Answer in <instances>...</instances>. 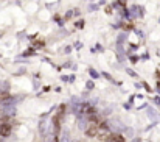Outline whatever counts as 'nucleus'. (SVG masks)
<instances>
[{
    "instance_id": "12",
    "label": "nucleus",
    "mask_w": 160,
    "mask_h": 142,
    "mask_svg": "<svg viewBox=\"0 0 160 142\" xmlns=\"http://www.w3.org/2000/svg\"><path fill=\"white\" fill-rule=\"evenodd\" d=\"M75 142H79V141H75Z\"/></svg>"
},
{
    "instance_id": "6",
    "label": "nucleus",
    "mask_w": 160,
    "mask_h": 142,
    "mask_svg": "<svg viewBox=\"0 0 160 142\" xmlns=\"http://www.w3.org/2000/svg\"><path fill=\"white\" fill-rule=\"evenodd\" d=\"M115 137H117V142H126L125 136H121L120 133H115Z\"/></svg>"
},
{
    "instance_id": "1",
    "label": "nucleus",
    "mask_w": 160,
    "mask_h": 142,
    "mask_svg": "<svg viewBox=\"0 0 160 142\" xmlns=\"http://www.w3.org/2000/svg\"><path fill=\"white\" fill-rule=\"evenodd\" d=\"M11 134V125L6 122H3L2 125H0V136L2 137H8Z\"/></svg>"
},
{
    "instance_id": "7",
    "label": "nucleus",
    "mask_w": 160,
    "mask_h": 142,
    "mask_svg": "<svg viewBox=\"0 0 160 142\" xmlns=\"http://www.w3.org/2000/svg\"><path fill=\"white\" fill-rule=\"evenodd\" d=\"M89 74H90V75H92V77H93V78H98V74H97V72H95V70H93V69H89Z\"/></svg>"
},
{
    "instance_id": "8",
    "label": "nucleus",
    "mask_w": 160,
    "mask_h": 142,
    "mask_svg": "<svg viewBox=\"0 0 160 142\" xmlns=\"http://www.w3.org/2000/svg\"><path fill=\"white\" fill-rule=\"evenodd\" d=\"M93 81H87V89H93Z\"/></svg>"
},
{
    "instance_id": "3",
    "label": "nucleus",
    "mask_w": 160,
    "mask_h": 142,
    "mask_svg": "<svg viewBox=\"0 0 160 142\" xmlns=\"http://www.w3.org/2000/svg\"><path fill=\"white\" fill-rule=\"evenodd\" d=\"M87 123H89V117L79 116V119H78V127H79L81 130H87Z\"/></svg>"
},
{
    "instance_id": "4",
    "label": "nucleus",
    "mask_w": 160,
    "mask_h": 142,
    "mask_svg": "<svg viewBox=\"0 0 160 142\" xmlns=\"http://www.w3.org/2000/svg\"><path fill=\"white\" fill-rule=\"evenodd\" d=\"M61 142H70V134H68V131H64V133H62Z\"/></svg>"
},
{
    "instance_id": "11",
    "label": "nucleus",
    "mask_w": 160,
    "mask_h": 142,
    "mask_svg": "<svg viewBox=\"0 0 160 142\" xmlns=\"http://www.w3.org/2000/svg\"><path fill=\"white\" fill-rule=\"evenodd\" d=\"M132 142H140V139H134V141H132Z\"/></svg>"
},
{
    "instance_id": "9",
    "label": "nucleus",
    "mask_w": 160,
    "mask_h": 142,
    "mask_svg": "<svg viewBox=\"0 0 160 142\" xmlns=\"http://www.w3.org/2000/svg\"><path fill=\"white\" fill-rule=\"evenodd\" d=\"M127 72H129V75H132V77H135V72L132 70V69H127Z\"/></svg>"
},
{
    "instance_id": "15",
    "label": "nucleus",
    "mask_w": 160,
    "mask_h": 142,
    "mask_svg": "<svg viewBox=\"0 0 160 142\" xmlns=\"http://www.w3.org/2000/svg\"><path fill=\"white\" fill-rule=\"evenodd\" d=\"M0 142H2V141H0Z\"/></svg>"
},
{
    "instance_id": "5",
    "label": "nucleus",
    "mask_w": 160,
    "mask_h": 142,
    "mask_svg": "<svg viewBox=\"0 0 160 142\" xmlns=\"http://www.w3.org/2000/svg\"><path fill=\"white\" fill-rule=\"evenodd\" d=\"M0 89L6 92V91L10 89V84H8V81H2V83H0Z\"/></svg>"
},
{
    "instance_id": "2",
    "label": "nucleus",
    "mask_w": 160,
    "mask_h": 142,
    "mask_svg": "<svg viewBox=\"0 0 160 142\" xmlns=\"http://www.w3.org/2000/svg\"><path fill=\"white\" fill-rule=\"evenodd\" d=\"M98 125H92V123H90V127L87 128V130H86V136L87 137H95L98 134Z\"/></svg>"
},
{
    "instance_id": "14",
    "label": "nucleus",
    "mask_w": 160,
    "mask_h": 142,
    "mask_svg": "<svg viewBox=\"0 0 160 142\" xmlns=\"http://www.w3.org/2000/svg\"><path fill=\"white\" fill-rule=\"evenodd\" d=\"M0 109H2V108H0Z\"/></svg>"
},
{
    "instance_id": "13",
    "label": "nucleus",
    "mask_w": 160,
    "mask_h": 142,
    "mask_svg": "<svg viewBox=\"0 0 160 142\" xmlns=\"http://www.w3.org/2000/svg\"><path fill=\"white\" fill-rule=\"evenodd\" d=\"M0 36H2V33H0Z\"/></svg>"
},
{
    "instance_id": "10",
    "label": "nucleus",
    "mask_w": 160,
    "mask_h": 142,
    "mask_svg": "<svg viewBox=\"0 0 160 142\" xmlns=\"http://www.w3.org/2000/svg\"><path fill=\"white\" fill-rule=\"evenodd\" d=\"M111 112H112V108H107L106 111H104V114H111Z\"/></svg>"
}]
</instances>
